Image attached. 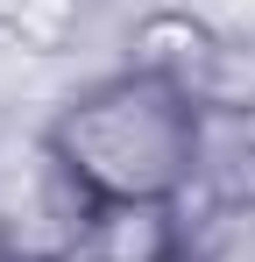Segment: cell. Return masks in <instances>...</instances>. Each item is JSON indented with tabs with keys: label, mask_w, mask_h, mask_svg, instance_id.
<instances>
[{
	"label": "cell",
	"mask_w": 255,
	"mask_h": 262,
	"mask_svg": "<svg viewBox=\"0 0 255 262\" xmlns=\"http://www.w3.org/2000/svg\"><path fill=\"white\" fill-rule=\"evenodd\" d=\"M57 163L78 177L92 199L114 206H184L206 156V114L184 92L128 64L99 85L71 92L42 135Z\"/></svg>",
	"instance_id": "obj_1"
},
{
	"label": "cell",
	"mask_w": 255,
	"mask_h": 262,
	"mask_svg": "<svg viewBox=\"0 0 255 262\" xmlns=\"http://www.w3.org/2000/svg\"><path fill=\"white\" fill-rule=\"evenodd\" d=\"M64 262H177V206H114L99 199Z\"/></svg>",
	"instance_id": "obj_2"
},
{
	"label": "cell",
	"mask_w": 255,
	"mask_h": 262,
	"mask_svg": "<svg viewBox=\"0 0 255 262\" xmlns=\"http://www.w3.org/2000/svg\"><path fill=\"white\" fill-rule=\"evenodd\" d=\"M177 262H255V191L184 199L177 206Z\"/></svg>",
	"instance_id": "obj_3"
},
{
	"label": "cell",
	"mask_w": 255,
	"mask_h": 262,
	"mask_svg": "<svg viewBox=\"0 0 255 262\" xmlns=\"http://www.w3.org/2000/svg\"><path fill=\"white\" fill-rule=\"evenodd\" d=\"M0 262H42V255H0Z\"/></svg>",
	"instance_id": "obj_4"
}]
</instances>
